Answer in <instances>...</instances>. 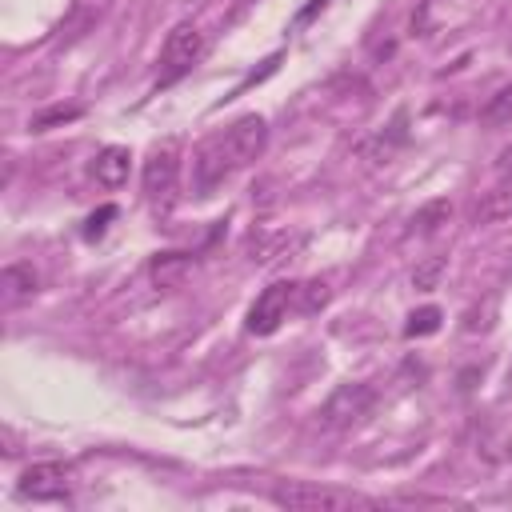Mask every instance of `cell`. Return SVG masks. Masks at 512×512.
I'll return each instance as SVG.
<instances>
[{
  "instance_id": "cell-17",
  "label": "cell",
  "mask_w": 512,
  "mask_h": 512,
  "mask_svg": "<svg viewBox=\"0 0 512 512\" xmlns=\"http://www.w3.org/2000/svg\"><path fill=\"white\" fill-rule=\"evenodd\" d=\"M108 220H116V204H104L100 212L88 216V224H84V240H100L104 228H108Z\"/></svg>"
},
{
  "instance_id": "cell-5",
  "label": "cell",
  "mask_w": 512,
  "mask_h": 512,
  "mask_svg": "<svg viewBox=\"0 0 512 512\" xmlns=\"http://www.w3.org/2000/svg\"><path fill=\"white\" fill-rule=\"evenodd\" d=\"M140 184H144V196H148L152 204H168V200H172V192H176V184H180V148H176L172 140L148 152L144 172H140Z\"/></svg>"
},
{
  "instance_id": "cell-3",
  "label": "cell",
  "mask_w": 512,
  "mask_h": 512,
  "mask_svg": "<svg viewBox=\"0 0 512 512\" xmlns=\"http://www.w3.org/2000/svg\"><path fill=\"white\" fill-rule=\"evenodd\" d=\"M204 48H208V40H204V32H200L192 20L176 24V28L164 36V48H160V80L172 84V80H180L184 72H192V64H200Z\"/></svg>"
},
{
  "instance_id": "cell-19",
  "label": "cell",
  "mask_w": 512,
  "mask_h": 512,
  "mask_svg": "<svg viewBox=\"0 0 512 512\" xmlns=\"http://www.w3.org/2000/svg\"><path fill=\"white\" fill-rule=\"evenodd\" d=\"M248 4H252V0H248Z\"/></svg>"
},
{
  "instance_id": "cell-2",
  "label": "cell",
  "mask_w": 512,
  "mask_h": 512,
  "mask_svg": "<svg viewBox=\"0 0 512 512\" xmlns=\"http://www.w3.org/2000/svg\"><path fill=\"white\" fill-rule=\"evenodd\" d=\"M272 504L292 508V512H340V508L364 504V496H356L348 488L316 484V480H284L272 488Z\"/></svg>"
},
{
  "instance_id": "cell-10",
  "label": "cell",
  "mask_w": 512,
  "mask_h": 512,
  "mask_svg": "<svg viewBox=\"0 0 512 512\" xmlns=\"http://www.w3.org/2000/svg\"><path fill=\"white\" fill-rule=\"evenodd\" d=\"M0 288H4V304H20L36 292V272L28 264H8L0 272Z\"/></svg>"
},
{
  "instance_id": "cell-1",
  "label": "cell",
  "mask_w": 512,
  "mask_h": 512,
  "mask_svg": "<svg viewBox=\"0 0 512 512\" xmlns=\"http://www.w3.org/2000/svg\"><path fill=\"white\" fill-rule=\"evenodd\" d=\"M268 144V124L264 116H240L232 120L224 132L208 136L196 156H192V184H196V196H212L232 172L248 168Z\"/></svg>"
},
{
  "instance_id": "cell-7",
  "label": "cell",
  "mask_w": 512,
  "mask_h": 512,
  "mask_svg": "<svg viewBox=\"0 0 512 512\" xmlns=\"http://www.w3.org/2000/svg\"><path fill=\"white\" fill-rule=\"evenodd\" d=\"M68 488H72L68 464L44 460V464H32L20 472V496H28V500H64Z\"/></svg>"
},
{
  "instance_id": "cell-12",
  "label": "cell",
  "mask_w": 512,
  "mask_h": 512,
  "mask_svg": "<svg viewBox=\"0 0 512 512\" xmlns=\"http://www.w3.org/2000/svg\"><path fill=\"white\" fill-rule=\"evenodd\" d=\"M448 216H452V204H448V200H432V204H424V208L412 216V228H416V232H436L440 224H448Z\"/></svg>"
},
{
  "instance_id": "cell-11",
  "label": "cell",
  "mask_w": 512,
  "mask_h": 512,
  "mask_svg": "<svg viewBox=\"0 0 512 512\" xmlns=\"http://www.w3.org/2000/svg\"><path fill=\"white\" fill-rule=\"evenodd\" d=\"M480 120H484V124H492V128L512 124V84H504L496 96H488V104H484Z\"/></svg>"
},
{
  "instance_id": "cell-4",
  "label": "cell",
  "mask_w": 512,
  "mask_h": 512,
  "mask_svg": "<svg viewBox=\"0 0 512 512\" xmlns=\"http://www.w3.org/2000/svg\"><path fill=\"white\" fill-rule=\"evenodd\" d=\"M372 404H376V388H372V384H364V380L340 384V388H332V396L320 404V424L332 428V432L352 428V424H360V420L372 412Z\"/></svg>"
},
{
  "instance_id": "cell-8",
  "label": "cell",
  "mask_w": 512,
  "mask_h": 512,
  "mask_svg": "<svg viewBox=\"0 0 512 512\" xmlns=\"http://www.w3.org/2000/svg\"><path fill=\"white\" fill-rule=\"evenodd\" d=\"M192 272H196V260L188 252H160L148 264V276H152L156 288H180Z\"/></svg>"
},
{
  "instance_id": "cell-16",
  "label": "cell",
  "mask_w": 512,
  "mask_h": 512,
  "mask_svg": "<svg viewBox=\"0 0 512 512\" xmlns=\"http://www.w3.org/2000/svg\"><path fill=\"white\" fill-rule=\"evenodd\" d=\"M440 272H444V260H440V256H432V260H424V264L412 272V284H416L420 292H432V288H436V280H440Z\"/></svg>"
},
{
  "instance_id": "cell-13",
  "label": "cell",
  "mask_w": 512,
  "mask_h": 512,
  "mask_svg": "<svg viewBox=\"0 0 512 512\" xmlns=\"http://www.w3.org/2000/svg\"><path fill=\"white\" fill-rule=\"evenodd\" d=\"M440 320H444V312H440L436 304H424V308H416V312L408 316L404 336H432V332L440 328Z\"/></svg>"
},
{
  "instance_id": "cell-15",
  "label": "cell",
  "mask_w": 512,
  "mask_h": 512,
  "mask_svg": "<svg viewBox=\"0 0 512 512\" xmlns=\"http://www.w3.org/2000/svg\"><path fill=\"white\" fill-rule=\"evenodd\" d=\"M80 112H84L80 104H68V108H64V104H56V108H48V112L32 116V128H36V132H48L52 124H68V120H76Z\"/></svg>"
},
{
  "instance_id": "cell-18",
  "label": "cell",
  "mask_w": 512,
  "mask_h": 512,
  "mask_svg": "<svg viewBox=\"0 0 512 512\" xmlns=\"http://www.w3.org/2000/svg\"><path fill=\"white\" fill-rule=\"evenodd\" d=\"M496 168H500V176H504V180H512V144L500 152V164H496Z\"/></svg>"
},
{
  "instance_id": "cell-14",
  "label": "cell",
  "mask_w": 512,
  "mask_h": 512,
  "mask_svg": "<svg viewBox=\"0 0 512 512\" xmlns=\"http://www.w3.org/2000/svg\"><path fill=\"white\" fill-rule=\"evenodd\" d=\"M328 284L324 280H308V284H296V308L300 312H320L328 304Z\"/></svg>"
},
{
  "instance_id": "cell-6",
  "label": "cell",
  "mask_w": 512,
  "mask_h": 512,
  "mask_svg": "<svg viewBox=\"0 0 512 512\" xmlns=\"http://www.w3.org/2000/svg\"><path fill=\"white\" fill-rule=\"evenodd\" d=\"M288 308H296V284H288V280L268 284L248 308V332L252 336H272L288 320Z\"/></svg>"
},
{
  "instance_id": "cell-9",
  "label": "cell",
  "mask_w": 512,
  "mask_h": 512,
  "mask_svg": "<svg viewBox=\"0 0 512 512\" xmlns=\"http://www.w3.org/2000/svg\"><path fill=\"white\" fill-rule=\"evenodd\" d=\"M128 168H132V156H128V148H120V144L100 148L96 160H92V176H96V184H104V188H120V184L128 180Z\"/></svg>"
}]
</instances>
